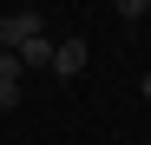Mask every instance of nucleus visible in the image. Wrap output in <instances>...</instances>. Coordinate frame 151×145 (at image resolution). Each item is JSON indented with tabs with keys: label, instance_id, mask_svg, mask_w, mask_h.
<instances>
[{
	"label": "nucleus",
	"instance_id": "obj_1",
	"mask_svg": "<svg viewBox=\"0 0 151 145\" xmlns=\"http://www.w3.org/2000/svg\"><path fill=\"white\" fill-rule=\"evenodd\" d=\"M33 33H40V13H33V7H20V13H7V20H0V46H7V53H20Z\"/></svg>",
	"mask_w": 151,
	"mask_h": 145
},
{
	"label": "nucleus",
	"instance_id": "obj_2",
	"mask_svg": "<svg viewBox=\"0 0 151 145\" xmlns=\"http://www.w3.org/2000/svg\"><path fill=\"white\" fill-rule=\"evenodd\" d=\"M86 59H92V46H86V40H59V46H53V72H59V79H79Z\"/></svg>",
	"mask_w": 151,
	"mask_h": 145
},
{
	"label": "nucleus",
	"instance_id": "obj_3",
	"mask_svg": "<svg viewBox=\"0 0 151 145\" xmlns=\"http://www.w3.org/2000/svg\"><path fill=\"white\" fill-rule=\"evenodd\" d=\"M53 46H59V40L40 27V33H33L27 46H20V53H13V59H20V72H27V66H53Z\"/></svg>",
	"mask_w": 151,
	"mask_h": 145
},
{
	"label": "nucleus",
	"instance_id": "obj_4",
	"mask_svg": "<svg viewBox=\"0 0 151 145\" xmlns=\"http://www.w3.org/2000/svg\"><path fill=\"white\" fill-rule=\"evenodd\" d=\"M20 106V59L7 53V59H0V112H13Z\"/></svg>",
	"mask_w": 151,
	"mask_h": 145
},
{
	"label": "nucleus",
	"instance_id": "obj_5",
	"mask_svg": "<svg viewBox=\"0 0 151 145\" xmlns=\"http://www.w3.org/2000/svg\"><path fill=\"white\" fill-rule=\"evenodd\" d=\"M145 99H151V72H145Z\"/></svg>",
	"mask_w": 151,
	"mask_h": 145
}]
</instances>
